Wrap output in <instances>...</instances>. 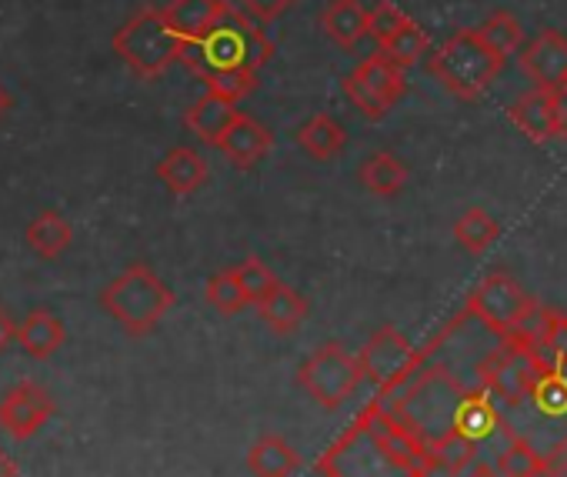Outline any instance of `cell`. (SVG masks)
Masks as SVG:
<instances>
[{
	"label": "cell",
	"mask_w": 567,
	"mask_h": 477,
	"mask_svg": "<svg viewBox=\"0 0 567 477\" xmlns=\"http://www.w3.org/2000/svg\"><path fill=\"white\" fill-rule=\"evenodd\" d=\"M270 54L274 41L264 34L260 21L227 4L220 21L200 41H184L181 64H187L207 91L240 104L257 91V71L270 61Z\"/></svg>",
	"instance_id": "6da1fadb"
},
{
	"label": "cell",
	"mask_w": 567,
	"mask_h": 477,
	"mask_svg": "<svg viewBox=\"0 0 567 477\" xmlns=\"http://www.w3.org/2000/svg\"><path fill=\"white\" fill-rule=\"evenodd\" d=\"M467 391L471 387H464L457 374H451V367L427 361L411 381H404L388 394H378V401L388 407L391 417L404 424V431H411L431 450L437 440L457 431L454 424Z\"/></svg>",
	"instance_id": "7a4b0ae2"
},
{
	"label": "cell",
	"mask_w": 567,
	"mask_h": 477,
	"mask_svg": "<svg viewBox=\"0 0 567 477\" xmlns=\"http://www.w3.org/2000/svg\"><path fill=\"white\" fill-rule=\"evenodd\" d=\"M318 474L324 477H424L414 464L398 457L364 414L341 431L331 447L318 457Z\"/></svg>",
	"instance_id": "3957f363"
},
{
	"label": "cell",
	"mask_w": 567,
	"mask_h": 477,
	"mask_svg": "<svg viewBox=\"0 0 567 477\" xmlns=\"http://www.w3.org/2000/svg\"><path fill=\"white\" fill-rule=\"evenodd\" d=\"M101 308L131 338H144L174 308V291L147 265H131L121 278H114L101 291Z\"/></svg>",
	"instance_id": "277c9868"
},
{
	"label": "cell",
	"mask_w": 567,
	"mask_h": 477,
	"mask_svg": "<svg viewBox=\"0 0 567 477\" xmlns=\"http://www.w3.org/2000/svg\"><path fill=\"white\" fill-rule=\"evenodd\" d=\"M504 58L481 38V31H457L451 34L427 61V71L457 97L474 101L481 97L491 81L501 74Z\"/></svg>",
	"instance_id": "5b68a950"
},
{
	"label": "cell",
	"mask_w": 567,
	"mask_h": 477,
	"mask_svg": "<svg viewBox=\"0 0 567 477\" xmlns=\"http://www.w3.org/2000/svg\"><path fill=\"white\" fill-rule=\"evenodd\" d=\"M181 48L184 41L171 31L161 8L137 11L114 34V54L144 81H157L174 61H181Z\"/></svg>",
	"instance_id": "8992f818"
},
{
	"label": "cell",
	"mask_w": 567,
	"mask_h": 477,
	"mask_svg": "<svg viewBox=\"0 0 567 477\" xmlns=\"http://www.w3.org/2000/svg\"><path fill=\"white\" fill-rule=\"evenodd\" d=\"M534 308H537V301L530 294H524V288L511 274H504V271L487 274L467 294V304H464L471 321L487 328L497 341L517 338V331L524 328V321L530 318Z\"/></svg>",
	"instance_id": "52a82bcc"
},
{
	"label": "cell",
	"mask_w": 567,
	"mask_h": 477,
	"mask_svg": "<svg viewBox=\"0 0 567 477\" xmlns=\"http://www.w3.org/2000/svg\"><path fill=\"white\" fill-rule=\"evenodd\" d=\"M364 381V367L361 357L351 354L344 344L328 341L321 344L298 371V384L308 391V397L315 404H321L324 411H338L344 401H351V394L361 387Z\"/></svg>",
	"instance_id": "ba28073f"
},
{
	"label": "cell",
	"mask_w": 567,
	"mask_h": 477,
	"mask_svg": "<svg viewBox=\"0 0 567 477\" xmlns=\"http://www.w3.org/2000/svg\"><path fill=\"white\" fill-rule=\"evenodd\" d=\"M474 374H477V387H484L501 407L514 411L527 401L540 371L534 357L527 354V348L497 341V348L481 354V361L474 364Z\"/></svg>",
	"instance_id": "9c48e42d"
},
{
	"label": "cell",
	"mask_w": 567,
	"mask_h": 477,
	"mask_svg": "<svg viewBox=\"0 0 567 477\" xmlns=\"http://www.w3.org/2000/svg\"><path fill=\"white\" fill-rule=\"evenodd\" d=\"M361 367H364V381H371L378 387V394H388L394 387H401L404 381H411L424 364V351L421 348H411V341L394 328V324H384L378 328L368 344L361 348Z\"/></svg>",
	"instance_id": "30bf717a"
},
{
	"label": "cell",
	"mask_w": 567,
	"mask_h": 477,
	"mask_svg": "<svg viewBox=\"0 0 567 477\" xmlns=\"http://www.w3.org/2000/svg\"><path fill=\"white\" fill-rule=\"evenodd\" d=\"M344 94L368 121H384L404 94V68L384 51H374L344 77Z\"/></svg>",
	"instance_id": "8fae6325"
},
{
	"label": "cell",
	"mask_w": 567,
	"mask_h": 477,
	"mask_svg": "<svg viewBox=\"0 0 567 477\" xmlns=\"http://www.w3.org/2000/svg\"><path fill=\"white\" fill-rule=\"evenodd\" d=\"M51 414H54V401L34 381H21L18 387L8 391L4 401H0V427L14 440L34 437L51 421Z\"/></svg>",
	"instance_id": "7c38bea8"
},
{
	"label": "cell",
	"mask_w": 567,
	"mask_h": 477,
	"mask_svg": "<svg viewBox=\"0 0 567 477\" xmlns=\"http://www.w3.org/2000/svg\"><path fill=\"white\" fill-rule=\"evenodd\" d=\"M520 71L534 87L564 91L567 84V38L557 31H540L520 51Z\"/></svg>",
	"instance_id": "4fadbf2b"
},
{
	"label": "cell",
	"mask_w": 567,
	"mask_h": 477,
	"mask_svg": "<svg viewBox=\"0 0 567 477\" xmlns=\"http://www.w3.org/2000/svg\"><path fill=\"white\" fill-rule=\"evenodd\" d=\"M274 147V137H270V131L257 121V117H250V114H237V121L227 127V134L220 137V144H217V151L234 164V167H254V164H260L264 157H267V151Z\"/></svg>",
	"instance_id": "5bb4252c"
},
{
	"label": "cell",
	"mask_w": 567,
	"mask_h": 477,
	"mask_svg": "<svg viewBox=\"0 0 567 477\" xmlns=\"http://www.w3.org/2000/svg\"><path fill=\"white\" fill-rule=\"evenodd\" d=\"M554 104H557V91L530 87L507 107V117H511V124H517L524 131L527 141L547 144V141H554Z\"/></svg>",
	"instance_id": "9a60e30c"
},
{
	"label": "cell",
	"mask_w": 567,
	"mask_h": 477,
	"mask_svg": "<svg viewBox=\"0 0 567 477\" xmlns=\"http://www.w3.org/2000/svg\"><path fill=\"white\" fill-rule=\"evenodd\" d=\"M237 114H240V111H237V101L207 91V94H204L200 101H194V107L184 114V124H187V131H190L197 141L217 147L220 137L227 134V127L237 121Z\"/></svg>",
	"instance_id": "2e32d148"
},
{
	"label": "cell",
	"mask_w": 567,
	"mask_h": 477,
	"mask_svg": "<svg viewBox=\"0 0 567 477\" xmlns=\"http://www.w3.org/2000/svg\"><path fill=\"white\" fill-rule=\"evenodd\" d=\"M321 28L338 48L354 51L364 38H371V11L361 0H331L321 14Z\"/></svg>",
	"instance_id": "e0dca14e"
},
{
	"label": "cell",
	"mask_w": 567,
	"mask_h": 477,
	"mask_svg": "<svg viewBox=\"0 0 567 477\" xmlns=\"http://www.w3.org/2000/svg\"><path fill=\"white\" fill-rule=\"evenodd\" d=\"M257 314H260V321H264V328H267L270 334L288 338V334H295V331L305 324V318H308V298L298 294V291L288 288V284H277V288L257 304Z\"/></svg>",
	"instance_id": "ac0fdd59"
},
{
	"label": "cell",
	"mask_w": 567,
	"mask_h": 477,
	"mask_svg": "<svg viewBox=\"0 0 567 477\" xmlns=\"http://www.w3.org/2000/svg\"><path fill=\"white\" fill-rule=\"evenodd\" d=\"M227 11L224 0H171L164 18L181 41H200Z\"/></svg>",
	"instance_id": "d6986e66"
},
{
	"label": "cell",
	"mask_w": 567,
	"mask_h": 477,
	"mask_svg": "<svg viewBox=\"0 0 567 477\" xmlns=\"http://www.w3.org/2000/svg\"><path fill=\"white\" fill-rule=\"evenodd\" d=\"M247 467L254 477H295L301 454L280 434H260L247 450Z\"/></svg>",
	"instance_id": "ffe728a7"
},
{
	"label": "cell",
	"mask_w": 567,
	"mask_h": 477,
	"mask_svg": "<svg viewBox=\"0 0 567 477\" xmlns=\"http://www.w3.org/2000/svg\"><path fill=\"white\" fill-rule=\"evenodd\" d=\"M157 177L164 180V187L171 194H194L204 187L207 180V160L194 151V147H174L164 154V160L157 164Z\"/></svg>",
	"instance_id": "44dd1931"
},
{
	"label": "cell",
	"mask_w": 567,
	"mask_h": 477,
	"mask_svg": "<svg viewBox=\"0 0 567 477\" xmlns=\"http://www.w3.org/2000/svg\"><path fill=\"white\" fill-rule=\"evenodd\" d=\"M464 437L471 440H484L491 437L497 427H507V421L501 417V404L484 391V387H471L461 401V411H457V424H454Z\"/></svg>",
	"instance_id": "7402d4cb"
},
{
	"label": "cell",
	"mask_w": 567,
	"mask_h": 477,
	"mask_svg": "<svg viewBox=\"0 0 567 477\" xmlns=\"http://www.w3.org/2000/svg\"><path fill=\"white\" fill-rule=\"evenodd\" d=\"M64 324L51 314V311H31L21 324H18V344L34 357V361H48L64 348Z\"/></svg>",
	"instance_id": "603a6c76"
},
{
	"label": "cell",
	"mask_w": 567,
	"mask_h": 477,
	"mask_svg": "<svg viewBox=\"0 0 567 477\" xmlns=\"http://www.w3.org/2000/svg\"><path fill=\"white\" fill-rule=\"evenodd\" d=\"M358 177H361V184L374 194V197H398L404 187H408V167H404V160L398 157V154H391V151H378V154H371L364 164H361V170H358Z\"/></svg>",
	"instance_id": "cb8c5ba5"
},
{
	"label": "cell",
	"mask_w": 567,
	"mask_h": 477,
	"mask_svg": "<svg viewBox=\"0 0 567 477\" xmlns=\"http://www.w3.org/2000/svg\"><path fill=\"white\" fill-rule=\"evenodd\" d=\"M344 127L331 117V114H315L298 134H295V144L311 154L315 160H334L341 151H344Z\"/></svg>",
	"instance_id": "d4e9b609"
},
{
	"label": "cell",
	"mask_w": 567,
	"mask_h": 477,
	"mask_svg": "<svg viewBox=\"0 0 567 477\" xmlns=\"http://www.w3.org/2000/svg\"><path fill=\"white\" fill-rule=\"evenodd\" d=\"M71 241H74V230H71V224L58 210H44V214H38L28 224V245H31V251L48 258V261L61 258L71 248Z\"/></svg>",
	"instance_id": "484cf974"
},
{
	"label": "cell",
	"mask_w": 567,
	"mask_h": 477,
	"mask_svg": "<svg viewBox=\"0 0 567 477\" xmlns=\"http://www.w3.org/2000/svg\"><path fill=\"white\" fill-rule=\"evenodd\" d=\"M507 444L497 454V470L501 477H544V450L537 444H530L524 434L507 431Z\"/></svg>",
	"instance_id": "4316f807"
},
{
	"label": "cell",
	"mask_w": 567,
	"mask_h": 477,
	"mask_svg": "<svg viewBox=\"0 0 567 477\" xmlns=\"http://www.w3.org/2000/svg\"><path fill=\"white\" fill-rule=\"evenodd\" d=\"M534 414H540L544 421H560L567 424V374L564 371H547L537 374L527 401H524ZM520 404V407H524Z\"/></svg>",
	"instance_id": "83f0119b"
},
{
	"label": "cell",
	"mask_w": 567,
	"mask_h": 477,
	"mask_svg": "<svg viewBox=\"0 0 567 477\" xmlns=\"http://www.w3.org/2000/svg\"><path fill=\"white\" fill-rule=\"evenodd\" d=\"M497 237H501V224L484 207H471L454 220V241L467 255H484Z\"/></svg>",
	"instance_id": "f1b7e54d"
},
{
	"label": "cell",
	"mask_w": 567,
	"mask_h": 477,
	"mask_svg": "<svg viewBox=\"0 0 567 477\" xmlns=\"http://www.w3.org/2000/svg\"><path fill=\"white\" fill-rule=\"evenodd\" d=\"M381 51H384L398 68H404V71H408V68H414V64L431 51V38L424 34V28H421L417 21H411V18H408V21L398 28V34H394Z\"/></svg>",
	"instance_id": "f546056e"
},
{
	"label": "cell",
	"mask_w": 567,
	"mask_h": 477,
	"mask_svg": "<svg viewBox=\"0 0 567 477\" xmlns=\"http://www.w3.org/2000/svg\"><path fill=\"white\" fill-rule=\"evenodd\" d=\"M477 31H481V38H484L504 61L524 48V28H520V21H517L511 11H494Z\"/></svg>",
	"instance_id": "4dcf8cb0"
},
{
	"label": "cell",
	"mask_w": 567,
	"mask_h": 477,
	"mask_svg": "<svg viewBox=\"0 0 567 477\" xmlns=\"http://www.w3.org/2000/svg\"><path fill=\"white\" fill-rule=\"evenodd\" d=\"M204 298H207V304L217 308L220 314H237V311L247 308V294H244V288H240V281H237V274H234V268L217 271V274L207 281Z\"/></svg>",
	"instance_id": "1f68e13d"
},
{
	"label": "cell",
	"mask_w": 567,
	"mask_h": 477,
	"mask_svg": "<svg viewBox=\"0 0 567 477\" xmlns=\"http://www.w3.org/2000/svg\"><path fill=\"white\" fill-rule=\"evenodd\" d=\"M234 274H237V281H240V288H244V294H247V304H260L280 281L274 278V271L260 261V258H244L237 268H234Z\"/></svg>",
	"instance_id": "d6a6232c"
},
{
	"label": "cell",
	"mask_w": 567,
	"mask_h": 477,
	"mask_svg": "<svg viewBox=\"0 0 567 477\" xmlns=\"http://www.w3.org/2000/svg\"><path fill=\"white\" fill-rule=\"evenodd\" d=\"M404 21H408V14H401L391 0H378L371 8V38L378 41V48H384Z\"/></svg>",
	"instance_id": "836d02e7"
},
{
	"label": "cell",
	"mask_w": 567,
	"mask_h": 477,
	"mask_svg": "<svg viewBox=\"0 0 567 477\" xmlns=\"http://www.w3.org/2000/svg\"><path fill=\"white\" fill-rule=\"evenodd\" d=\"M291 4H295V0H237V8L247 11L260 24H270V21L284 18L291 11Z\"/></svg>",
	"instance_id": "e575fe53"
},
{
	"label": "cell",
	"mask_w": 567,
	"mask_h": 477,
	"mask_svg": "<svg viewBox=\"0 0 567 477\" xmlns=\"http://www.w3.org/2000/svg\"><path fill=\"white\" fill-rule=\"evenodd\" d=\"M560 474H567V437L544 450V477H560Z\"/></svg>",
	"instance_id": "d590c367"
},
{
	"label": "cell",
	"mask_w": 567,
	"mask_h": 477,
	"mask_svg": "<svg viewBox=\"0 0 567 477\" xmlns=\"http://www.w3.org/2000/svg\"><path fill=\"white\" fill-rule=\"evenodd\" d=\"M14 341H18V321L11 318V311L4 304H0V354H4Z\"/></svg>",
	"instance_id": "8d00e7d4"
},
{
	"label": "cell",
	"mask_w": 567,
	"mask_h": 477,
	"mask_svg": "<svg viewBox=\"0 0 567 477\" xmlns=\"http://www.w3.org/2000/svg\"><path fill=\"white\" fill-rule=\"evenodd\" d=\"M554 141H567V87L557 91V104H554Z\"/></svg>",
	"instance_id": "74e56055"
},
{
	"label": "cell",
	"mask_w": 567,
	"mask_h": 477,
	"mask_svg": "<svg viewBox=\"0 0 567 477\" xmlns=\"http://www.w3.org/2000/svg\"><path fill=\"white\" fill-rule=\"evenodd\" d=\"M464 477H501V470H497V467H491L487 460H477Z\"/></svg>",
	"instance_id": "f35d334b"
},
{
	"label": "cell",
	"mask_w": 567,
	"mask_h": 477,
	"mask_svg": "<svg viewBox=\"0 0 567 477\" xmlns=\"http://www.w3.org/2000/svg\"><path fill=\"white\" fill-rule=\"evenodd\" d=\"M0 477H18V467L11 464V457L0 450Z\"/></svg>",
	"instance_id": "ab89813d"
},
{
	"label": "cell",
	"mask_w": 567,
	"mask_h": 477,
	"mask_svg": "<svg viewBox=\"0 0 567 477\" xmlns=\"http://www.w3.org/2000/svg\"><path fill=\"white\" fill-rule=\"evenodd\" d=\"M8 107H11V97H8L4 84H0V117H4V114H8Z\"/></svg>",
	"instance_id": "60d3db41"
},
{
	"label": "cell",
	"mask_w": 567,
	"mask_h": 477,
	"mask_svg": "<svg viewBox=\"0 0 567 477\" xmlns=\"http://www.w3.org/2000/svg\"><path fill=\"white\" fill-rule=\"evenodd\" d=\"M564 87H567V84H564Z\"/></svg>",
	"instance_id": "b9f144b4"
}]
</instances>
